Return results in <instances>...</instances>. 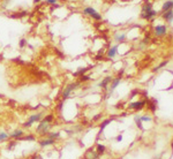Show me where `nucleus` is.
Wrapping results in <instances>:
<instances>
[{
  "label": "nucleus",
  "instance_id": "1",
  "mask_svg": "<svg viewBox=\"0 0 173 159\" xmlns=\"http://www.w3.org/2000/svg\"><path fill=\"white\" fill-rule=\"evenodd\" d=\"M141 19L146 20V21H151L152 19H155L157 16V11H155L152 8V4L146 0V2L142 5L141 7V14H140Z\"/></svg>",
  "mask_w": 173,
  "mask_h": 159
},
{
  "label": "nucleus",
  "instance_id": "2",
  "mask_svg": "<svg viewBox=\"0 0 173 159\" xmlns=\"http://www.w3.org/2000/svg\"><path fill=\"white\" fill-rule=\"evenodd\" d=\"M80 85H81V83L79 82V81L68 83L66 87L64 88L62 92H61V98H62V100H66V99H68V98L70 97V95L74 92L75 90H78V88H79Z\"/></svg>",
  "mask_w": 173,
  "mask_h": 159
},
{
  "label": "nucleus",
  "instance_id": "3",
  "mask_svg": "<svg viewBox=\"0 0 173 159\" xmlns=\"http://www.w3.org/2000/svg\"><path fill=\"white\" fill-rule=\"evenodd\" d=\"M51 128H52V123L50 122H46L45 120H40L38 122V126L36 127V132L42 136V137H45L49 132H51Z\"/></svg>",
  "mask_w": 173,
  "mask_h": 159
},
{
  "label": "nucleus",
  "instance_id": "4",
  "mask_svg": "<svg viewBox=\"0 0 173 159\" xmlns=\"http://www.w3.org/2000/svg\"><path fill=\"white\" fill-rule=\"evenodd\" d=\"M82 14L85 15V16L91 17L95 21H102V20H103L102 14L98 13V12H97L93 7H91V6H85V7L82 9Z\"/></svg>",
  "mask_w": 173,
  "mask_h": 159
},
{
  "label": "nucleus",
  "instance_id": "5",
  "mask_svg": "<svg viewBox=\"0 0 173 159\" xmlns=\"http://www.w3.org/2000/svg\"><path fill=\"white\" fill-rule=\"evenodd\" d=\"M44 117V113L43 112H36V113H32L31 115L28 117V120L23 123V127L24 128H31L34 123H38L40 120L43 119Z\"/></svg>",
  "mask_w": 173,
  "mask_h": 159
},
{
  "label": "nucleus",
  "instance_id": "6",
  "mask_svg": "<svg viewBox=\"0 0 173 159\" xmlns=\"http://www.w3.org/2000/svg\"><path fill=\"white\" fill-rule=\"evenodd\" d=\"M146 105V100H136V102H133V103H129L128 104V108L132 110V111H142Z\"/></svg>",
  "mask_w": 173,
  "mask_h": 159
},
{
  "label": "nucleus",
  "instance_id": "7",
  "mask_svg": "<svg viewBox=\"0 0 173 159\" xmlns=\"http://www.w3.org/2000/svg\"><path fill=\"white\" fill-rule=\"evenodd\" d=\"M167 30H169L167 26H165V24H157L154 28V35L156 37H164V36H166Z\"/></svg>",
  "mask_w": 173,
  "mask_h": 159
},
{
  "label": "nucleus",
  "instance_id": "8",
  "mask_svg": "<svg viewBox=\"0 0 173 159\" xmlns=\"http://www.w3.org/2000/svg\"><path fill=\"white\" fill-rule=\"evenodd\" d=\"M24 135H26V134H24V130H23V129L16 128V129H14L12 132H9V138H12L14 141H19V140H21Z\"/></svg>",
  "mask_w": 173,
  "mask_h": 159
},
{
  "label": "nucleus",
  "instance_id": "9",
  "mask_svg": "<svg viewBox=\"0 0 173 159\" xmlns=\"http://www.w3.org/2000/svg\"><path fill=\"white\" fill-rule=\"evenodd\" d=\"M57 143V141L55 140H52V138H50V137H43L42 140H40L39 142H38V144L42 149H44V148H49V146H52L54 145Z\"/></svg>",
  "mask_w": 173,
  "mask_h": 159
},
{
  "label": "nucleus",
  "instance_id": "10",
  "mask_svg": "<svg viewBox=\"0 0 173 159\" xmlns=\"http://www.w3.org/2000/svg\"><path fill=\"white\" fill-rule=\"evenodd\" d=\"M119 46L120 44H116L113 46H111L108 50L106 51V57L108 59H113L117 54H118V51H119Z\"/></svg>",
  "mask_w": 173,
  "mask_h": 159
},
{
  "label": "nucleus",
  "instance_id": "11",
  "mask_svg": "<svg viewBox=\"0 0 173 159\" xmlns=\"http://www.w3.org/2000/svg\"><path fill=\"white\" fill-rule=\"evenodd\" d=\"M112 80L113 77L111 76V75H108L106 77H104V79L102 80L99 83H98V87L100 88V89H103V90H105L106 91L107 88H108V84H111V82H112Z\"/></svg>",
  "mask_w": 173,
  "mask_h": 159
},
{
  "label": "nucleus",
  "instance_id": "12",
  "mask_svg": "<svg viewBox=\"0 0 173 159\" xmlns=\"http://www.w3.org/2000/svg\"><path fill=\"white\" fill-rule=\"evenodd\" d=\"M162 19H163L164 21H166L167 23H172L173 22V9L163 12V14H162Z\"/></svg>",
  "mask_w": 173,
  "mask_h": 159
},
{
  "label": "nucleus",
  "instance_id": "13",
  "mask_svg": "<svg viewBox=\"0 0 173 159\" xmlns=\"http://www.w3.org/2000/svg\"><path fill=\"white\" fill-rule=\"evenodd\" d=\"M113 38H114V40L118 43V44H121V43H123L125 40H126V38H127V35L125 34V32H116L114 34V36H113Z\"/></svg>",
  "mask_w": 173,
  "mask_h": 159
},
{
  "label": "nucleus",
  "instance_id": "14",
  "mask_svg": "<svg viewBox=\"0 0 173 159\" xmlns=\"http://www.w3.org/2000/svg\"><path fill=\"white\" fill-rule=\"evenodd\" d=\"M96 152H97V155L98 156H103L105 152H106V146L105 144H102V143H98L97 145H96Z\"/></svg>",
  "mask_w": 173,
  "mask_h": 159
},
{
  "label": "nucleus",
  "instance_id": "15",
  "mask_svg": "<svg viewBox=\"0 0 173 159\" xmlns=\"http://www.w3.org/2000/svg\"><path fill=\"white\" fill-rule=\"evenodd\" d=\"M146 104H148V108L152 112V113H155L156 112V110H157V100L156 99H151V100H146Z\"/></svg>",
  "mask_w": 173,
  "mask_h": 159
},
{
  "label": "nucleus",
  "instance_id": "16",
  "mask_svg": "<svg viewBox=\"0 0 173 159\" xmlns=\"http://www.w3.org/2000/svg\"><path fill=\"white\" fill-rule=\"evenodd\" d=\"M170 9H173V0H167L163 4L162 6V11L163 12H166V11H170Z\"/></svg>",
  "mask_w": 173,
  "mask_h": 159
},
{
  "label": "nucleus",
  "instance_id": "17",
  "mask_svg": "<svg viewBox=\"0 0 173 159\" xmlns=\"http://www.w3.org/2000/svg\"><path fill=\"white\" fill-rule=\"evenodd\" d=\"M88 70H89V67H81V68H79V69L74 73V76H75V77H80L82 75L87 74Z\"/></svg>",
  "mask_w": 173,
  "mask_h": 159
},
{
  "label": "nucleus",
  "instance_id": "18",
  "mask_svg": "<svg viewBox=\"0 0 173 159\" xmlns=\"http://www.w3.org/2000/svg\"><path fill=\"white\" fill-rule=\"evenodd\" d=\"M46 137H50V138H52V140L58 141V140L61 138V134H60V132H50L46 135Z\"/></svg>",
  "mask_w": 173,
  "mask_h": 159
},
{
  "label": "nucleus",
  "instance_id": "19",
  "mask_svg": "<svg viewBox=\"0 0 173 159\" xmlns=\"http://www.w3.org/2000/svg\"><path fill=\"white\" fill-rule=\"evenodd\" d=\"M7 140H9V132H5V130H0V143L6 142Z\"/></svg>",
  "mask_w": 173,
  "mask_h": 159
},
{
  "label": "nucleus",
  "instance_id": "20",
  "mask_svg": "<svg viewBox=\"0 0 173 159\" xmlns=\"http://www.w3.org/2000/svg\"><path fill=\"white\" fill-rule=\"evenodd\" d=\"M113 120H114V118H111V119H106V120H104L103 122H100V125H99V130H100V132H103V130L106 128L107 125H108V123H111Z\"/></svg>",
  "mask_w": 173,
  "mask_h": 159
},
{
  "label": "nucleus",
  "instance_id": "21",
  "mask_svg": "<svg viewBox=\"0 0 173 159\" xmlns=\"http://www.w3.org/2000/svg\"><path fill=\"white\" fill-rule=\"evenodd\" d=\"M20 141H28V142H35L36 141V136L34 134H28V135H24Z\"/></svg>",
  "mask_w": 173,
  "mask_h": 159
},
{
  "label": "nucleus",
  "instance_id": "22",
  "mask_svg": "<svg viewBox=\"0 0 173 159\" xmlns=\"http://www.w3.org/2000/svg\"><path fill=\"white\" fill-rule=\"evenodd\" d=\"M134 121H135V123H136V126H137V128L139 129H141V130H143V126H142V121H141V119H140V117L139 115H135L134 117Z\"/></svg>",
  "mask_w": 173,
  "mask_h": 159
},
{
  "label": "nucleus",
  "instance_id": "23",
  "mask_svg": "<svg viewBox=\"0 0 173 159\" xmlns=\"http://www.w3.org/2000/svg\"><path fill=\"white\" fill-rule=\"evenodd\" d=\"M27 15H28L27 11H23V12H19V13L11 15V17H14V19H21V17H24V16H27Z\"/></svg>",
  "mask_w": 173,
  "mask_h": 159
},
{
  "label": "nucleus",
  "instance_id": "24",
  "mask_svg": "<svg viewBox=\"0 0 173 159\" xmlns=\"http://www.w3.org/2000/svg\"><path fill=\"white\" fill-rule=\"evenodd\" d=\"M90 80H91V77H90L89 75L84 74V75H82V76H80V77H79V82H80L81 84H82V83H85V82H88V81H90Z\"/></svg>",
  "mask_w": 173,
  "mask_h": 159
},
{
  "label": "nucleus",
  "instance_id": "25",
  "mask_svg": "<svg viewBox=\"0 0 173 159\" xmlns=\"http://www.w3.org/2000/svg\"><path fill=\"white\" fill-rule=\"evenodd\" d=\"M43 120H45L46 122H50V123H52V121L54 120V115L52 113H50V114H46L45 117H43Z\"/></svg>",
  "mask_w": 173,
  "mask_h": 159
},
{
  "label": "nucleus",
  "instance_id": "26",
  "mask_svg": "<svg viewBox=\"0 0 173 159\" xmlns=\"http://www.w3.org/2000/svg\"><path fill=\"white\" fill-rule=\"evenodd\" d=\"M28 45V40L26 38H21V39L19 40V47L20 49H23V47H26Z\"/></svg>",
  "mask_w": 173,
  "mask_h": 159
},
{
  "label": "nucleus",
  "instance_id": "27",
  "mask_svg": "<svg viewBox=\"0 0 173 159\" xmlns=\"http://www.w3.org/2000/svg\"><path fill=\"white\" fill-rule=\"evenodd\" d=\"M167 64H169V60H164L163 62H160L159 65H158V66H157L156 68H155V69H154V72H157V70H158V69H160V68H164V67L166 66Z\"/></svg>",
  "mask_w": 173,
  "mask_h": 159
},
{
  "label": "nucleus",
  "instance_id": "28",
  "mask_svg": "<svg viewBox=\"0 0 173 159\" xmlns=\"http://www.w3.org/2000/svg\"><path fill=\"white\" fill-rule=\"evenodd\" d=\"M140 119L142 122H149V121H151L152 118L151 117H149V115H142V117H140Z\"/></svg>",
  "mask_w": 173,
  "mask_h": 159
},
{
  "label": "nucleus",
  "instance_id": "29",
  "mask_svg": "<svg viewBox=\"0 0 173 159\" xmlns=\"http://www.w3.org/2000/svg\"><path fill=\"white\" fill-rule=\"evenodd\" d=\"M15 146H16V142L13 141V142H9V143L7 144V149H8V150H13Z\"/></svg>",
  "mask_w": 173,
  "mask_h": 159
},
{
  "label": "nucleus",
  "instance_id": "30",
  "mask_svg": "<svg viewBox=\"0 0 173 159\" xmlns=\"http://www.w3.org/2000/svg\"><path fill=\"white\" fill-rule=\"evenodd\" d=\"M58 2V0H45V4L49 5V6H53Z\"/></svg>",
  "mask_w": 173,
  "mask_h": 159
},
{
  "label": "nucleus",
  "instance_id": "31",
  "mask_svg": "<svg viewBox=\"0 0 173 159\" xmlns=\"http://www.w3.org/2000/svg\"><path fill=\"white\" fill-rule=\"evenodd\" d=\"M122 138H123V137H122V135H121V134H119V135L117 136L116 141H117V142H121V141H122Z\"/></svg>",
  "mask_w": 173,
  "mask_h": 159
},
{
  "label": "nucleus",
  "instance_id": "32",
  "mask_svg": "<svg viewBox=\"0 0 173 159\" xmlns=\"http://www.w3.org/2000/svg\"><path fill=\"white\" fill-rule=\"evenodd\" d=\"M32 159H43V157H42V155L38 153V155H35V156L32 157Z\"/></svg>",
  "mask_w": 173,
  "mask_h": 159
},
{
  "label": "nucleus",
  "instance_id": "33",
  "mask_svg": "<svg viewBox=\"0 0 173 159\" xmlns=\"http://www.w3.org/2000/svg\"><path fill=\"white\" fill-rule=\"evenodd\" d=\"M136 95H139V90H134L133 92H132V95H131V98H133L134 96H136Z\"/></svg>",
  "mask_w": 173,
  "mask_h": 159
},
{
  "label": "nucleus",
  "instance_id": "34",
  "mask_svg": "<svg viewBox=\"0 0 173 159\" xmlns=\"http://www.w3.org/2000/svg\"><path fill=\"white\" fill-rule=\"evenodd\" d=\"M100 117H102V114H97V115H95V118H93V121H97Z\"/></svg>",
  "mask_w": 173,
  "mask_h": 159
},
{
  "label": "nucleus",
  "instance_id": "35",
  "mask_svg": "<svg viewBox=\"0 0 173 159\" xmlns=\"http://www.w3.org/2000/svg\"><path fill=\"white\" fill-rule=\"evenodd\" d=\"M40 1H42V0H34V4H35V5H37V4H39Z\"/></svg>",
  "mask_w": 173,
  "mask_h": 159
},
{
  "label": "nucleus",
  "instance_id": "36",
  "mask_svg": "<svg viewBox=\"0 0 173 159\" xmlns=\"http://www.w3.org/2000/svg\"><path fill=\"white\" fill-rule=\"evenodd\" d=\"M171 149H172V153H173V140H172V142H171Z\"/></svg>",
  "mask_w": 173,
  "mask_h": 159
}]
</instances>
